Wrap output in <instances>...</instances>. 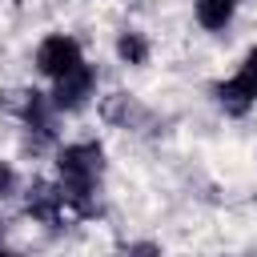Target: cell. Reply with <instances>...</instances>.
Masks as SVG:
<instances>
[{"label":"cell","mask_w":257,"mask_h":257,"mask_svg":"<svg viewBox=\"0 0 257 257\" xmlns=\"http://www.w3.org/2000/svg\"><path fill=\"white\" fill-rule=\"evenodd\" d=\"M100 173H104V149L96 141H72L56 153V177H60L56 185H60L68 209H76V213H92Z\"/></svg>","instance_id":"obj_1"},{"label":"cell","mask_w":257,"mask_h":257,"mask_svg":"<svg viewBox=\"0 0 257 257\" xmlns=\"http://www.w3.org/2000/svg\"><path fill=\"white\" fill-rule=\"evenodd\" d=\"M213 96L217 104L229 112V116H245L253 104H257V48L245 52V60L237 64V72L221 84H213Z\"/></svg>","instance_id":"obj_2"},{"label":"cell","mask_w":257,"mask_h":257,"mask_svg":"<svg viewBox=\"0 0 257 257\" xmlns=\"http://www.w3.org/2000/svg\"><path fill=\"white\" fill-rule=\"evenodd\" d=\"M84 64V52H80V40L68 36V32H52L36 44V68L48 76V80H60L68 76L72 68Z\"/></svg>","instance_id":"obj_3"},{"label":"cell","mask_w":257,"mask_h":257,"mask_svg":"<svg viewBox=\"0 0 257 257\" xmlns=\"http://www.w3.org/2000/svg\"><path fill=\"white\" fill-rule=\"evenodd\" d=\"M92 96H96V68L92 64H80L68 76L52 80V92H48V100H52L56 112H80Z\"/></svg>","instance_id":"obj_4"},{"label":"cell","mask_w":257,"mask_h":257,"mask_svg":"<svg viewBox=\"0 0 257 257\" xmlns=\"http://www.w3.org/2000/svg\"><path fill=\"white\" fill-rule=\"evenodd\" d=\"M64 209H68V201H64L60 185H52V181H32V185H28V193H24V213H28L32 221H40V225H60V221H64Z\"/></svg>","instance_id":"obj_5"},{"label":"cell","mask_w":257,"mask_h":257,"mask_svg":"<svg viewBox=\"0 0 257 257\" xmlns=\"http://www.w3.org/2000/svg\"><path fill=\"white\" fill-rule=\"evenodd\" d=\"M100 116L108 124H120V128H145L149 124V112L128 96V92H108L100 100Z\"/></svg>","instance_id":"obj_6"},{"label":"cell","mask_w":257,"mask_h":257,"mask_svg":"<svg viewBox=\"0 0 257 257\" xmlns=\"http://www.w3.org/2000/svg\"><path fill=\"white\" fill-rule=\"evenodd\" d=\"M237 4L241 0H197L193 12H197V24L205 32H225L233 24V16H237Z\"/></svg>","instance_id":"obj_7"},{"label":"cell","mask_w":257,"mask_h":257,"mask_svg":"<svg viewBox=\"0 0 257 257\" xmlns=\"http://www.w3.org/2000/svg\"><path fill=\"white\" fill-rule=\"evenodd\" d=\"M149 36L145 32H137V28H124L120 36H116V56H120V64H133V68H141V64H149Z\"/></svg>","instance_id":"obj_8"},{"label":"cell","mask_w":257,"mask_h":257,"mask_svg":"<svg viewBox=\"0 0 257 257\" xmlns=\"http://www.w3.org/2000/svg\"><path fill=\"white\" fill-rule=\"evenodd\" d=\"M16 193H20V173L8 161H0V201H12Z\"/></svg>","instance_id":"obj_9"},{"label":"cell","mask_w":257,"mask_h":257,"mask_svg":"<svg viewBox=\"0 0 257 257\" xmlns=\"http://www.w3.org/2000/svg\"><path fill=\"white\" fill-rule=\"evenodd\" d=\"M116 257H165V249L157 241H128L116 249Z\"/></svg>","instance_id":"obj_10"},{"label":"cell","mask_w":257,"mask_h":257,"mask_svg":"<svg viewBox=\"0 0 257 257\" xmlns=\"http://www.w3.org/2000/svg\"><path fill=\"white\" fill-rule=\"evenodd\" d=\"M0 257H16V253H12V249H8L4 241H0Z\"/></svg>","instance_id":"obj_11"},{"label":"cell","mask_w":257,"mask_h":257,"mask_svg":"<svg viewBox=\"0 0 257 257\" xmlns=\"http://www.w3.org/2000/svg\"><path fill=\"white\" fill-rule=\"evenodd\" d=\"M0 237H4V221H0Z\"/></svg>","instance_id":"obj_12"}]
</instances>
